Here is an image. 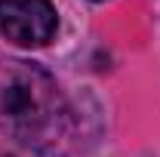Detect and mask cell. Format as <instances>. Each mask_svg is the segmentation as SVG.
<instances>
[{"label":"cell","instance_id":"obj_1","mask_svg":"<svg viewBox=\"0 0 160 157\" xmlns=\"http://www.w3.org/2000/svg\"><path fill=\"white\" fill-rule=\"evenodd\" d=\"M0 129L43 154L71 139V108L46 68L12 62L0 74Z\"/></svg>","mask_w":160,"mask_h":157},{"label":"cell","instance_id":"obj_2","mask_svg":"<svg viewBox=\"0 0 160 157\" xmlns=\"http://www.w3.org/2000/svg\"><path fill=\"white\" fill-rule=\"evenodd\" d=\"M56 25L59 16L49 0H0V34L16 46H46Z\"/></svg>","mask_w":160,"mask_h":157}]
</instances>
